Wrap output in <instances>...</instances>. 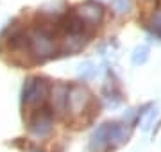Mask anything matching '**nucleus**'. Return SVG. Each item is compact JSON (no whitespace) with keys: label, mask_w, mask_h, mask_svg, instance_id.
<instances>
[{"label":"nucleus","mask_w":161,"mask_h":152,"mask_svg":"<svg viewBox=\"0 0 161 152\" xmlns=\"http://www.w3.org/2000/svg\"><path fill=\"white\" fill-rule=\"evenodd\" d=\"M72 13H74L86 27H90V29L100 25V22L104 20V7H102V4H98L95 0L82 2V4H79Z\"/></svg>","instance_id":"423d86ee"},{"label":"nucleus","mask_w":161,"mask_h":152,"mask_svg":"<svg viewBox=\"0 0 161 152\" xmlns=\"http://www.w3.org/2000/svg\"><path fill=\"white\" fill-rule=\"evenodd\" d=\"M48 93H50V84L41 79V77H31L27 79L25 86H23V107L27 111H34L38 107H43V104L48 99Z\"/></svg>","instance_id":"7ed1b4c3"},{"label":"nucleus","mask_w":161,"mask_h":152,"mask_svg":"<svg viewBox=\"0 0 161 152\" xmlns=\"http://www.w3.org/2000/svg\"><path fill=\"white\" fill-rule=\"evenodd\" d=\"M152 30H154L156 34L161 38V11L156 13L154 18H152Z\"/></svg>","instance_id":"9d476101"},{"label":"nucleus","mask_w":161,"mask_h":152,"mask_svg":"<svg viewBox=\"0 0 161 152\" xmlns=\"http://www.w3.org/2000/svg\"><path fill=\"white\" fill-rule=\"evenodd\" d=\"M129 133L122 123H102L100 127L93 133L92 149L97 152H104L122 145L127 140Z\"/></svg>","instance_id":"f03ea898"},{"label":"nucleus","mask_w":161,"mask_h":152,"mask_svg":"<svg viewBox=\"0 0 161 152\" xmlns=\"http://www.w3.org/2000/svg\"><path fill=\"white\" fill-rule=\"evenodd\" d=\"M48 99H50L54 115H58V117H66L68 115V84L56 82L54 86H50Z\"/></svg>","instance_id":"0eeeda50"},{"label":"nucleus","mask_w":161,"mask_h":152,"mask_svg":"<svg viewBox=\"0 0 161 152\" xmlns=\"http://www.w3.org/2000/svg\"><path fill=\"white\" fill-rule=\"evenodd\" d=\"M92 104V93L84 84H72L68 86V115L80 117L88 111Z\"/></svg>","instance_id":"20e7f679"},{"label":"nucleus","mask_w":161,"mask_h":152,"mask_svg":"<svg viewBox=\"0 0 161 152\" xmlns=\"http://www.w3.org/2000/svg\"><path fill=\"white\" fill-rule=\"evenodd\" d=\"M131 0H113V9H115L118 14H127L131 11Z\"/></svg>","instance_id":"1a4fd4ad"},{"label":"nucleus","mask_w":161,"mask_h":152,"mask_svg":"<svg viewBox=\"0 0 161 152\" xmlns=\"http://www.w3.org/2000/svg\"><path fill=\"white\" fill-rule=\"evenodd\" d=\"M149 57V48L147 47H138L132 54V63L134 64H143Z\"/></svg>","instance_id":"6e6552de"},{"label":"nucleus","mask_w":161,"mask_h":152,"mask_svg":"<svg viewBox=\"0 0 161 152\" xmlns=\"http://www.w3.org/2000/svg\"><path fill=\"white\" fill-rule=\"evenodd\" d=\"M58 34H59V27L52 20L38 24L36 27H32L27 32L29 52L36 59H40V61L54 57L61 50L59 48V41H58Z\"/></svg>","instance_id":"f257e3e1"},{"label":"nucleus","mask_w":161,"mask_h":152,"mask_svg":"<svg viewBox=\"0 0 161 152\" xmlns=\"http://www.w3.org/2000/svg\"><path fill=\"white\" fill-rule=\"evenodd\" d=\"M27 123H29V131L36 138H47L54 127V113L47 107H41V109L38 107L29 117Z\"/></svg>","instance_id":"39448f33"}]
</instances>
